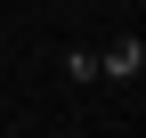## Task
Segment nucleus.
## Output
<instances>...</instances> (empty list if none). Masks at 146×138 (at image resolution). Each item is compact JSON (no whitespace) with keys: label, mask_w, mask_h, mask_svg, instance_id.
Wrapping results in <instances>:
<instances>
[{"label":"nucleus","mask_w":146,"mask_h":138,"mask_svg":"<svg viewBox=\"0 0 146 138\" xmlns=\"http://www.w3.org/2000/svg\"><path fill=\"white\" fill-rule=\"evenodd\" d=\"M146 65V41H114V49H98V73H114V81H130Z\"/></svg>","instance_id":"obj_1"},{"label":"nucleus","mask_w":146,"mask_h":138,"mask_svg":"<svg viewBox=\"0 0 146 138\" xmlns=\"http://www.w3.org/2000/svg\"><path fill=\"white\" fill-rule=\"evenodd\" d=\"M65 73L73 81H98V49H65Z\"/></svg>","instance_id":"obj_2"}]
</instances>
